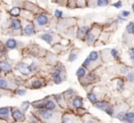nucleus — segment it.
Wrapping results in <instances>:
<instances>
[{
    "label": "nucleus",
    "instance_id": "nucleus-13",
    "mask_svg": "<svg viewBox=\"0 0 134 123\" xmlns=\"http://www.w3.org/2000/svg\"><path fill=\"white\" fill-rule=\"evenodd\" d=\"M5 46L9 49H15L18 47V41L16 39H14V38H9L5 42Z\"/></svg>",
    "mask_w": 134,
    "mask_h": 123
},
{
    "label": "nucleus",
    "instance_id": "nucleus-1",
    "mask_svg": "<svg viewBox=\"0 0 134 123\" xmlns=\"http://www.w3.org/2000/svg\"><path fill=\"white\" fill-rule=\"evenodd\" d=\"M35 22H36V25L39 27H45L46 25H48V23L49 22V18L45 14H39L36 16L35 18Z\"/></svg>",
    "mask_w": 134,
    "mask_h": 123
},
{
    "label": "nucleus",
    "instance_id": "nucleus-20",
    "mask_svg": "<svg viewBox=\"0 0 134 123\" xmlns=\"http://www.w3.org/2000/svg\"><path fill=\"white\" fill-rule=\"evenodd\" d=\"M21 13V9L20 7H12V8L9 10V14L11 15L12 16H18Z\"/></svg>",
    "mask_w": 134,
    "mask_h": 123
},
{
    "label": "nucleus",
    "instance_id": "nucleus-36",
    "mask_svg": "<svg viewBox=\"0 0 134 123\" xmlns=\"http://www.w3.org/2000/svg\"><path fill=\"white\" fill-rule=\"evenodd\" d=\"M125 117H126V113L121 111V112H119L117 114V119L120 120V121H125Z\"/></svg>",
    "mask_w": 134,
    "mask_h": 123
},
{
    "label": "nucleus",
    "instance_id": "nucleus-49",
    "mask_svg": "<svg viewBox=\"0 0 134 123\" xmlns=\"http://www.w3.org/2000/svg\"><path fill=\"white\" fill-rule=\"evenodd\" d=\"M127 123H132V122H127Z\"/></svg>",
    "mask_w": 134,
    "mask_h": 123
},
{
    "label": "nucleus",
    "instance_id": "nucleus-31",
    "mask_svg": "<svg viewBox=\"0 0 134 123\" xmlns=\"http://www.w3.org/2000/svg\"><path fill=\"white\" fill-rule=\"evenodd\" d=\"M8 87V82L5 78H0V89H5Z\"/></svg>",
    "mask_w": 134,
    "mask_h": 123
},
{
    "label": "nucleus",
    "instance_id": "nucleus-17",
    "mask_svg": "<svg viewBox=\"0 0 134 123\" xmlns=\"http://www.w3.org/2000/svg\"><path fill=\"white\" fill-rule=\"evenodd\" d=\"M76 75H77V77L79 78H84L85 77H86V75H87V70H86V69H85L84 67H80L79 69L77 70V72H76Z\"/></svg>",
    "mask_w": 134,
    "mask_h": 123
},
{
    "label": "nucleus",
    "instance_id": "nucleus-6",
    "mask_svg": "<svg viewBox=\"0 0 134 123\" xmlns=\"http://www.w3.org/2000/svg\"><path fill=\"white\" fill-rule=\"evenodd\" d=\"M23 32L26 36H30L32 35H34L36 33V29H35V26L32 23H27V25L24 27L23 28Z\"/></svg>",
    "mask_w": 134,
    "mask_h": 123
},
{
    "label": "nucleus",
    "instance_id": "nucleus-29",
    "mask_svg": "<svg viewBox=\"0 0 134 123\" xmlns=\"http://www.w3.org/2000/svg\"><path fill=\"white\" fill-rule=\"evenodd\" d=\"M74 90L72 89H68V90H66L64 93H63V96H64V98H70V97H72L74 95Z\"/></svg>",
    "mask_w": 134,
    "mask_h": 123
},
{
    "label": "nucleus",
    "instance_id": "nucleus-18",
    "mask_svg": "<svg viewBox=\"0 0 134 123\" xmlns=\"http://www.w3.org/2000/svg\"><path fill=\"white\" fill-rule=\"evenodd\" d=\"M88 58L90 59V61L93 63V62L98 61V58H100V55H98V52H97V51H91V52L89 53Z\"/></svg>",
    "mask_w": 134,
    "mask_h": 123
},
{
    "label": "nucleus",
    "instance_id": "nucleus-22",
    "mask_svg": "<svg viewBox=\"0 0 134 123\" xmlns=\"http://www.w3.org/2000/svg\"><path fill=\"white\" fill-rule=\"evenodd\" d=\"M31 87L33 89H40L42 87V82L39 79H34L31 83Z\"/></svg>",
    "mask_w": 134,
    "mask_h": 123
},
{
    "label": "nucleus",
    "instance_id": "nucleus-42",
    "mask_svg": "<svg viewBox=\"0 0 134 123\" xmlns=\"http://www.w3.org/2000/svg\"><path fill=\"white\" fill-rule=\"evenodd\" d=\"M129 56L131 60H134V47H132V48H131L129 50Z\"/></svg>",
    "mask_w": 134,
    "mask_h": 123
},
{
    "label": "nucleus",
    "instance_id": "nucleus-15",
    "mask_svg": "<svg viewBox=\"0 0 134 123\" xmlns=\"http://www.w3.org/2000/svg\"><path fill=\"white\" fill-rule=\"evenodd\" d=\"M94 106L97 108V109H102V110H104V111H105V109H107L108 107H109V103H108V102H106V101H103V100H100V101L96 102V103L94 104Z\"/></svg>",
    "mask_w": 134,
    "mask_h": 123
},
{
    "label": "nucleus",
    "instance_id": "nucleus-44",
    "mask_svg": "<svg viewBox=\"0 0 134 123\" xmlns=\"http://www.w3.org/2000/svg\"><path fill=\"white\" fill-rule=\"evenodd\" d=\"M130 71H129V67H124L123 69L120 70V73H122V74H128Z\"/></svg>",
    "mask_w": 134,
    "mask_h": 123
},
{
    "label": "nucleus",
    "instance_id": "nucleus-39",
    "mask_svg": "<svg viewBox=\"0 0 134 123\" xmlns=\"http://www.w3.org/2000/svg\"><path fill=\"white\" fill-rule=\"evenodd\" d=\"M91 63H92V62L90 61V59H89V58H87L86 59L84 60V62H83V67H84L85 69H86V67H89L91 65Z\"/></svg>",
    "mask_w": 134,
    "mask_h": 123
},
{
    "label": "nucleus",
    "instance_id": "nucleus-11",
    "mask_svg": "<svg viewBox=\"0 0 134 123\" xmlns=\"http://www.w3.org/2000/svg\"><path fill=\"white\" fill-rule=\"evenodd\" d=\"M96 38H97L96 30H95L94 28H93V29H90V31H89V33L88 34V36H87V38H86L87 43H88L89 45H91V44H92L93 42L95 41Z\"/></svg>",
    "mask_w": 134,
    "mask_h": 123
},
{
    "label": "nucleus",
    "instance_id": "nucleus-12",
    "mask_svg": "<svg viewBox=\"0 0 134 123\" xmlns=\"http://www.w3.org/2000/svg\"><path fill=\"white\" fill-rule=\"evenodd\" d=\"M11 28L14 31H18L21 29V21L18 18H13L11 20Z\"/></svg>",
    "mask_w": 134,
    "mask_h": 123
},
{
    "label": "nucleus",
    "instance_id": "nucleus-3",
    "mask_svg": "<svg viewBox=\"0 0 134 123\" xmlns=\"http://www.w3.org/2000/svg\"><path fill=\"white\" fill-rule=\"evenodd\" d=\"M39 116L41 117V119L43 120L48 122L55 117V114H54L52 111H49L46 109H40L39 110Z\"/></svg>",
    "mask_w": 134,
    "mask_h": 123
},
{
    "label": "nucleus",
    "instance_id": "nucleus-27",
    "mask_svg": "<svg viewBox=\"0 0 134 123\" xmlns=\"http://www.w3.org/2000/svg\"><path fill=\"white\" fill-rule=\"evenodd\" d=\"M55 99L57 100V101L59 102V104H60L62 107H64V105H63V103H64V96H63V94H59V95H55Z\"/></svg>",
    "mask_w": 134,
    "mask_h": 123
},
{
    "label": "nucleus",
    "instance_id": "nucleus-9",
    "mask_svg": "<svg viewBox=\"0 0 134 123\" xmlns=\"http://www.w3.org/2000/svg\"><path fill=\"white\" fill-rule=\"evenodd\" d=\"M12 70V66L7 61H0V71L5 73H9Z\"/></svg>",
    "mask_w": 134,
    "mask_h": 123
},
{
    "label": "nucleus",
    "instance_id": "nucleus-47",
    "mask_svg": "<svg viewBox=\"0 0 134 123\" xmlns=\"http://www.w3.org/2000/svg\"><path fill=\"white\" fill-rule=\"evenodd\" d=\"M132 7V11L134 12V3L132 4V7Z\"/></svg>",
    "mask_w": 134,
    "mask_h": 123
},
{
    "label": "nucleus",
    "instance_id": "nucleus-28",
    "mask_svg": "<svg viewBox=\"0 0 134 123\" xmlns=\"http://www.w3.org/2000/svg\"><path fill=\"white\" fill-rule=\"evenodd\" d=\"M126 31H127L129 34H132L134 32V23L133 22H130L129 24L126 27Z\"/></svg>",
    "mask_w": 134,
    "mask_h": 123
},
{
    "label": "nucleus",
    "instance_id": "nucleus-23",
    "mask_svg": "<svg viewBox=\"0 0 134 123\" xmlns=\"http://www.w3.org/2000/svg\"><path fill=\"white\" fill-rule=\"evenodd\" d=\"M126 122H134V112H128L126 113L125 117Z\"/></svg>",
    "mask_w": 134,
    "mask_h": 123
},
{
    "label": "nucleus",
    "instance_id": "nucleus-37",
    "mask_svg": "<svg viewBox=\"0 0 134 123\" xmlns=\"http://www.w3.org/2000/svg\"><path fill=\"white\" fill-rule=\"evenodd\" d=\"M26 93H27V90L24 89H18L16 90V94L18 96H24V95H26Z\"/></svg>",
    "mask_w": 134,
    "mask_h": 123
},
{
    "label": "nucleus",
    "instance_id": "nucleus-21",
    "mask_svg": "<svg viewBox=\"0 0 134 123\" xmlns=\"http://www.w3.org/2000/svg\"><path fill=\"white\" fill-rule=\"evenodd\" d=\"M87 98H88V100L92 104H95L96 102H98V99H97V96L93 92L88 93V95H87Z\"/></svg>",
    "mask_w": 134,
    "mask_h": 123
},
{
    "label": "nucleus",
    "instance_id": "nucleus-32",
    "mask_svg": "<svg viewBox=\"0 0 134 123\" xmlns=\"http://www.w3.org/2000/svg\"><path fill=\"white\" fill-rule=\"evenodd\" d=\"M77 58H78V54L74 52V51H72V52L69 54V57H68V61L69 62L75 61V60L77 59Z\"/></svg>",
    "mask_w": 134,
    "mask_h": 123
},
{
    "label": "nucleus",
    "instance_id": "nucleus-24",
    "mask_svg": "<svg viewBox=\"0 0 134 123\" xmlns=\"http://www.w3.org/2000/svg\"><path fill=\"white\" fill-rule=\"evenodd\" d=\"M83 79L86 80V83L89 84V83H92V82H94L95 80H96V76L93 74H89L88 75V77H85Z\"/></svg>",
    "mask_w": 134,
    "mask_h": 123
},
{
    "label": "nucleus",
    "instance_id": "nucleus-10",
    "mask_svg": "<svg viewBox=\"0 0 134 123\" xmlns=\"http://www.w3.org/2000/svg\"><path fill=\"white\" fill-rule=\"evenodd\" d=\"M45 109H48V110H49V111H54V110H56V109H57V105H56L54 100L48 99V100H45Z\"/></svg>",
    "mask_w": 134,
    "mask_h": 123
},
{
    "label": "nucleus",
    "instance_id": "nucleus-50",
    "mask_svg": "<svg viewBox=\"0 0 134 123\" xmlns=\"http://www.w3.org/2000/svg\"><path fill=\"white\" fill-rule=\"evenodd\" d=\"M133 34H134V32H133Z\"/></svg>",
    "mask_w": 134,
    "mask_h": 123
},
{
    "label": "nucleus",
    "instance_id": "nucleus-25",
    "mask_svg": "<svg viewBox=\"0 0 134 123\" xmlns=\"http://www.w3.org/2000/svg\"><path fill=\"white\" fill-rule=\"evenodd\" d=\"M29 105H30V103H29L28 101H24V102H22L21 107H20V109H21L22 112H27V109H28V108H29Z\"/></svg>",
    "mask_w": 134,
    "mask_h": 123
},
{
    "label": "nucleus",
    "instance_id": "nucleus-2",
    "mask_svg": "<svg viewBox=\"0 0 134 123\" xmlns=\"http://www.w3.org/2000/svg\"><path fill=\"white\" fill-rule=\"evenodd\" d=\"M11 116H12L13 120L15 121H24L25 120V115H24V113L20 109H16V108L12 109V110H11Z\"/></svg>",
    "mask_w": 134,
    "mask_h": 123
},
{
    "label": "nucleus",
    "instance_id": "nucleus-38",
    "mask_svg": "<svg viewBox=\"0 0 134 123\" xmlns=\"http://www.w3.org/2000/svg\"><path fill=\"white\" fill-rule=\"evenodd\" d=\"M105 112L107 113L109 116H113L114 114V109L112 107H108L107 109H105Z\"/></svg>",
    "mask_w": 134,
    "mask_h": 123
},
{
    "label": "nucleus",
    "instance_id": "nucleus-8",
    "mask_svg": "<svg viewBox=\"0 0 134 123\" xmlns=\"http://www.w3.org/2000/svg\"><path fill=\"white\" fill-rule=\"evenodd\" d=\"M9 116H10V108H0V119H2V120H8Z\"/></svg>",
    "mask_w": 134,
    "mask_h": 123
},
{
    "label": "nucleus",
    "instance_id": "nucleus-26",
    "mask_svg": "<svg viewBox=\"0 0 134 123\" xmlns=\"http://www.w3.org/2000/svg\"><path fill=\"white\" fill-rule=\"evenodd\" d=\"M117 89H118L119 91H121L122 89H124V81L123 79H121V78H119L118 81H117Z\"/></svg>",
    "mask_w": 134,
    "mask_h": 123
},
{
    "label": "nucleus",
    "instance_id": "nucleus-19",
    "mask_svg": "<svg viewBox=\"0 0 134 123\" xmlns=\"http://www.w3.org/2000/svg\"><path fill=\"white\" fill-rule=\"evenodd\" d=\"M32 106L35 109H45V100H38V101H35L32 103Z\"/></svg>",
    "mask_w": 134,
    "mask_h": 123
},
{
    "label": "nucleus",
    "instance_id": "nucleus-33",
    "mask_svg": "<svg viewBox=\"0 0 134 123\" xmlns=\"http://www.w3.org/2000/svg\"><path fill=\"white\" fill-rule=\"evenodd\" d=\"M110 55L112 56V58H114V59H119V58H120V55H119L118 50H116L115 48L110 50Z\"/></svg>",
    "mask_w": 134,
    "mask_h": 123
},
{
    "label": "nucleus",
    "instance_id": "nucleus-45",
    "mask_svg": "<svg viewBox=\"0 0 134 123\" xmlns=\"http://www.w3.org/2000/svg\"><path fill=\"white\" fill-rule=\"evenodd\" d=\"M86 123H97L95 120H91V119H89V120H87V122Z\"/></svg>",
    "mask_w": 134,
    "mask_h": 123
},
{
    "label": "nucleus",
    "instance_id": "nucleus-14",
    "mask_svg": "<svg viewBox=\"0 0 134 123\" xmlns=\"http://www.w3.org/2000/svg\"><path fill=\"white\" fill-rule=\"evenodd\" d=\"M62 123H77V120L72 115L65 114L62 117Z\"/></svg>",
    "mask_w": 134,
    "mask_h": 123
},
{
    "label": "nucleus",
    "instance_id": "nucleus-34",
    "mask_svg": "<svg viewBox=\"0 0 134 123\" xmlns=\"http://www.w3.org/2000/svg\"><path fill=\"white\" fill-rule=\"evenodd\" d=\"M96 4L98 5V7H105V5H109V1H108V0H98Z\"/></svg>",
    "mask_w": 134,
    "mask_h": 123
},
{
    "label": "nucleus",
    "instance_id": "nucleus-35",
    "mask_svg": "<svg viewBox=\"0 0 134 123\" xmlns=\"http://www.w3.org/2000/svg\"><path fill=\"white\" fill-rule=\"evenodd\" d=\"M126 78L128 81L133 82L134 81V71H130L127 75H126Z\"/></svg>",
    "mask_w": 134,
    "mask_h": 123
},
{
    "label": "nucleus",
    "instance_id": "nucleus-7",
    "mask_svg": "<svg viewBox=\"0 0 134 123\" xmlns=\"http://www.w3.org/2000/svg\"><path fill=\"white\" fill-rule=\"evenodd\" d=\"M83 99L80 98V97H76L74 98L73 100H71V106L73 109H79L83 107Z\"/></svg>",
    "mask_w": 134,
    "mask_h": 123
},
{
    "label": "nucleus",
    "instance_id": "nucleus-43",
    "mask_svg": "<svg viewBox=\"0 0 134 123\" xmlns=\"http://www.w3.org/2000/svg\"><path fill=\"white\" fill-rule=\"evenodd\" d=\"M113 7H115L116 8H120L122 7V2L121 1H117L116 3L113 4Z\"/></svg>",
    "mask_w": 134,
    "mask_h": 123
},
{
    "label": "nucleus",
    "instance_id": "nucleus-41",
    "mask_svg": "<svg viewBox=\"0 0 134 123\" xmlns=\"http://www.w3.org/2000/svg\"><path fill=\"white\" fill-rule=\"evenodd\" d=\"M130 15H131V12H130V11H128V10H123L121 13H120V16H122L123 18L128 17Z\"/></svg>",
    "mask_w": 134,
    "mask_h": 123
},
{
    "label": "nucleus",
    "instance_id": "nucleus-40",
    "mask_svg": "<svg viewBox=\"0 0 134 123\" xmlns=\"http://www.w3.org/2000/svg\"><path fill=\"white\" fill-rule=\"evenodd\" d=\"M55 16L57 18H61L63 16V12L61 10H59V9H56L55 10Z\"/></svg>",
    "mask_w": 134,
    "mask_h": 123
},
{
    "label": "nucleus",
    "instance_id": "nucleus-16",
    "mask_svg": "<svg viewBox=\"0 0 134 123\" xmlns=\"http://www.w3.org/2000/svg\"><path fill=\"white\" fill-rule=\"evenodd\" d=\"M42 40H44L45 42H46L48 44H51L52 41H53V36L51 34H48V33H44V34H41L39 36Z\"/></svg>",
    "mask_w": 134,
    "mask_h": 123
},
{
    "label": "nucleus",
    "instance_id": "nucleus-4",
    "mask_svg": "<svg viewBox=\"0 0 134 123\" xmlns=\"http://www.w3.org/2000/svg\"><path fill=\"white\" fill-rule=\"evenodd\" d=\"M16 69H18V70L20 71L23 75H29L30 73H32L30 65H27V64L23 63V62H19V63L16 65Z\"/></svg>",
    "mask_w": 134,
    "mask_h": 123
},
{
    "label": "nucleus",
    "instance_id": "nucleus-48",
    "mask_svg": "<svg viewBox=\"0 0 134 123\" xmlns=\"http://www.w3.org/2000/svg\"><path fill=\"white\" fill-rule=\"evenodd\" d=\"M0 76H1V71H0Z\"/></svg>",
    "mask_w": 134,
    "mask_h": 123
},
{
    "label": "nucleus",
    "instance_id": "nucleus-5",
    "mask_svg": "<svg viewBox=\"0 0 134 123\" xmlns=\"http://www.w3.org/2000/svg\"><path fill=\"white\" fill-rule=\"evenodd\" d=\"M89 31H90V27H89V26H83V27H81L79 29V31H78V34H77L78 38L82 40L86 39Z\"/></svg>",
    "mask_w": 134,
    "mask_h": 123
},
{
    "label": "nucleus",
    "instance_id": "nucleus-46",
    "mask_svg": "<svg viewBox=\"0 0 134 123\" xmlns=\"http://www.w3.org/2000/svg\"><path fill=\"white\" fill-rule=\"evenodd\" d=\"M118 18H119V20H120L121 22H123L124 20H125V18H123L122 16H120H120H118Z\"/></svg>",
    "mask_w": 134,
    "mask_h": 123
},
{
    "label": "nucleus",
    "instance_id": "nucleus-30",
    "mask_svg": "<svg viewBox=\"0 0 134 123\" xmlns=\"http://www.w3.org/2000/svg\"><path fill=\"white\" fill-rule=\"evenodd\" d=\"M53 81L55 84L62 83L63 78H62V77H61V75H56V76H53Z\"/></svg>",
    "mask_w": 134,
    "mask_h": 123
}]
</instances>
